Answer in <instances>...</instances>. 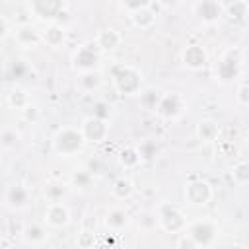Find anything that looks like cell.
Returning a JSON list of instances; mask_svg holds the SVG:
<instances>
[{"label": "cell", "instance_id": "1", "mask_svg": "<svg viewBox=\"0 0 249 249\" xmlns=\"http://www.w3.org/2000/svg\"><path fill=\"white\" fill-rule=\"evenodd\" d=\"M111 84L119 95H140L144 89V76L136 66L117 62L111 66Z\"/></svg>", "mask_w": 249, "mask_h": 249}, {"label": "cell", "instance_id": "2", "mask_svg": "<svg viewBox=\"0 0 249 249\" xmlns=\"http://www.w3.org/2000/svg\"><path fill=\"white\" fill-rule=\"evenodd\" d=\"M243 68V51L239 47L226 49L214 62V78L222 86H230L239 80Z\"/></svg>", "mask_w": 249, "mask_h": 249}, {"label": "cell", "instance_id": "3", "mask_svg": "<svg viewBox=\"0 0 249 249\" xmlns=\"http://www.w3.org/2000/svg\"><path fill=\"white\" fill-rule=\"evenodd\" d=\"M86 142L88 140H86L80 126H62L51 138L53 152L56 156H62V158H72V156L80 154L84 150Z\"/></svg>", "mask_w": 249, "mask_h": 249}, {"label": "cell", "instance_id": "4", "mask_svg": "<svg viewBox=\"0 0 249 249\" xmlns=\"http://www.w3.org/2000/svg\"><path fill=\"white\" fill-rule=\"evenodd\" d=\"M156 216H158V228L163 230L165 233H183L189 226V220L185 216V212L171 204V202H160L156 208Z\"/></svg>", "mask_w": 249, "mask_h": 249}, {"label": "cell", "instance_id": "5", "mask_svg": "<svg viewBox=\"0 0 249 249\" xmlns=\"http://www.w3.org/2000/svg\"><path fill=\"white\" fill-rule=\"evenodd\" d=\"M101 49L97 47L95 41H89V43H84L80 45L74 53H72V68L76 72H86V70H97L99 64H101Z\"/></svg>", "mask_w": 249, "mask_h": 249}, {"label": "cell", "instance_id": "6", "mask_svg": "<svg viewBox=\"0 0 249 249\" xmlns=\"http://www.w3.org/2000/svg\"><path fill=\"white\" fill-rule=\"evenodd\" d=\"M187 233H191V237L196 241L198 247H210L216 243L218 235H220V228L214 220L210 218H200V220H195V222H189Z\"/></svg>", "mask_w": 249, "mask_h": 249}, {"label": "cell", "instance_id": "7", "mask_svg": "<svg viewBox=\"0 0 249 249\" xmlns=\"http://www.w3.org/2000/svg\"><path fill=\"white\" fill-rule=\"evenodd\" d=\"M185 109H187V99L179 91H169V93H161L154 111L163 121H175L185 113Z\"/></svg>", "mask_w": 249, "mask_h": 249}, {"label": "cell", "instance_id": "8", "mask_svg": "<svg viewBox=\"0 0 249 249\" xmlns=\"http://www.w3.org/2000/svg\"><path fill=\"white\" fill-rule=\"evenodd\" d=\"M66 2L64 0H29V12L41 19V21H49L54 23L56 19L62 18V14L66 12Z\"/></svg>", "mask_w": 249, "mask_h": 249}, {"label": "cell", "instance_id": "9", "mask_svg": "<svg viewBox=\"0 0 249 249\" xmlns=\"http://www.w3.org/2000/svg\"><path fill=\"white\" fill-rule=\"evenodd\" d=\"M183 196H185V202L189 206H206L212 196H214V189L208 181L204 179H193L185 185V191H183Z\"/></svg>", "mask_w": 249, "mask_h": 249}, {"label": "cell", "instance_id": "10", "mask_svg": "<svg viewBox=\"0 0 249 249\" xmlns=\"http://www.w3.org/2000/svg\"><path fill=\"white\" fill-rule=\"evenodd\" d=\"M4 206L12 212H21L31 204V191L23 183H10L2 198Z\"/></svg>", "mask_w": 249, "mask_h": 249}, {"label": "cell", "instance_id": "11", "mask_svg": "<svg viewBox=\"0 0 249 249\" xmlns=\"http://www.w3.org/2000/svg\"><path fill=\"white\" fill-rule=\"evenodd\" d=\"M80 128H82V132H84V136H86L88 142H91V144H101V142L107 140L109 130H111V124H109L107 119H99V117H95V115H89V117H86V119L82 121Z\"/></svg>", "mask_w": 249, "mask_h": 249}, {"label": "cell", "instance_id": "12", "mask_svg": "<svg viewBox=\"0 0 249 249\" xmlns=\"http://www.w3.org/2000/svg\"><path fill=\"white\" fill-rule=\"evenodd\" d=\"M45 224L53 230H62L70 224L72 220V214H70V208L62 202V200H56V202H49L47 208H45V216H43Z\"/></svg>", "mask_w": 249, "mask_h": 249}, {"label": "cell", "instance_id": "13", "mask_svg": "<svg viewBox=\"0 0 249 249\" xmlns=\"http://www.w3.org/2000/svg\"><path fill=\"white\" fill-rule=\"evenodd\" d=\"M14 39L21 49H37L43 43V31L31 23H19L14 27Z\"/></svg>", "mask_w": 249, "mask_h": 249}, {"label": "cell", "instance_id": "14", "mask_svg": "<svg viewBox=\"0 0 249 249\" xmlns=\"http://www.w3.org/2000/svg\"><path fill=\"white\" fill-rule=\"evenodd\" d=\"M181 62L187 70H202L204 66H208V53L202 45H187L181 51Z\"/></svg>", "mask_w": 249, "mask_h": 249}, {"label": "cell", "instance_id": "15", "mask_svg": "<svg viewBox=\"0 0 249 249\" xmlns=\"http://www.w3.org/2000/svg\"><path fill=\"white\" fill-rule=\"evenodd\" d=\"M224 4L222 0H196L195 4V16L202 23H216L224 16Z\"/></svg>", "mask_w": 249, "mask_h": 249}, {"label": "cell", "instance_id": "16", "mask_svg": "<svg viewBox=\"0 0 249 249\" xmlns=\"http://www.w3.org/2000/svg\"><path fill=\"white\" fill-rule=\"evenodd\" d=\"M49 226L47 224H39V222H25L21 226V237L25 241V245L31 247H41L49 241Z\"/></svg>", "mask_w": 249, "mask_h": 249}, {"label": "cell", "instance_id": "17", "mask_svg": "<svg viewBox=\"0 0 249 249\" xmlns=\"http://www.w3.org/2000/svg\"><path fill=\"white\" fill-rule=\"evenodd\" d=\"M93 41L97 43V47L101 49V53L107 54V53H113V51H117L121 47L123 35L115 27H103V29L97 31V35H95Z\"/></svg>", "mask_w": 249, "mask_h": 249}, {"label": "cell", "instance_id": "18", "mask_svg": "<svg viewBox=\"0 0 249 249\" xmlns=\"http://www.w3.org/2000/svg\"><path fill=\"white\" fill-rule=\"evenodd\" d=\"M220 126L218 121L214 119H200L196 123V138L202 142V144H212V142H218V134H220Z\"/></svg>", "mask_w": 249, "mask_h": 249}, {"label": "cell", "instance_id": "19", "mask_svg": "<svg viewBox=\"0 0 249 249\" xmlns=\"http://www.w3.org/2000/svg\"><path fill=\"white\" fill-rule=\"evenodd\" d=\"M128 224H130V214L124 208L113 206V208L107 210V214H105V226H107V230H111V231H123Z\"/></svg>", "mask_w": 249, "mask_h": 249}, {"label": "cell", "instance_id": "20", "mask_svg": "<svg viewBox=\"0 0 249 249\" xmlns=\"http://www.w3.org/2000/svg\"><path fill=\"white\" fill-rule=\"evenodd\" d=\"M224 16L231 25H239L249 16V2L247 0H233L224 8Z\"/></svg>", "mask_w": 249, "mask_h": 249}, {"label": "cell", "instance_id": "21", "mask_svg": "<svg viewBox=\"0 0 249 249\" xmlns=\"http://www.w3.org/2000/svg\"><path fill=\"white\" fill-rule=\"evenodd\" d=\"M43 43L51 49H60L66 43V29L60 23H49L43 29Z\"/></svg>", "mask_w": 249, "mask_h": 249}, {"label": "cell", "instance_id": "22", "mask_svg": "<svg viewBox=\"0 0 249 249\" xmlns=\"http://www.w3.org/2000/svg\"><path fill=\"white\" fill-rule=\"evenodd\" d=\"M117 158H119V165H121L123 169H126V171L140 167V163L144 161V158H142L138 146H124V148L119 152Z\"/></svg>", "mask_w": 249, "mask_h": 249}, {"label": "cell", "instance_id": "23", "mask_svg": "<svg viewBox=\"0 0 249 249\" xmlns=\"http://www.w3.org/2000/svg\"><path fill=\"white\" fill-rule=\"evenodd\" d=\"M132 25L140 31H146V29H152L154 23H156V12L148 6V8H142V10H136L132 14H128Z\"/></svg>", "mask_w": 249, "mask_h": 249}, {"label": "cell", "instance_id": "24", "mask_svg": "<svg viewBox=\"0 0 249 249\" xmlns=\"http://www.w3.org/2000/svg\"><path fill=\"white\" fill-rule=\"evenodd\" d=\"M101 72L99 70H86V72H78V88L86 93H91L95 89L101 88Z\"/></svg>", "mask_w": 249, "mask_h": 249}, {"label": "cell", "instance_id": "25", "mask_svg": "<svg viewBox=\"0 0 249 249\" xmlns=\"http://www.w3.org/2000/svg\"><path fill=\"white\" fill-rule=\"evenodd\" d=\"M132 195H134V183L128 177L121 175V177H117L113 181V185H111V196L113 198H117V200H128Z\"/></svg>", "mask_w": 249, "mask_h": 249}, {"label": "cell", "instance_id": "26", "mask_svg": "<svg viewBox=\"0 0 249 249\" xmlns=\"http://www.w3.org/2000/svg\"><path fill=\"white\" fill-rule=\"evenodd\" d=\"M6 101H8V105L12 107V109H18V111H23L29 103H31V97H29V93L23 89V88H19V86H14L8 93H6Z\"/></svg>", "mask_w": 249, "mask_h": 249}, {"label": "cell", "instance_id": "27", "mask_svg": "<svg viewBox=\"0 0 249 249\" xmlns=\"http://www.w3.org/2000/svg\"><path fill=\"white\" fill-rule=\"evenodd\" d=\"M93 183V173L88 169V167H80V169H74L70 173V185L74 189H80V191H86L89 189Z\"/></svg>", "mask_w": 249, "mask_h": 249}, {"label": "cell", "instance_id": "28", "mask_svg": "<svg viewBox=\"0 0 249 249\" xmlns=\"http://www.w3.org/2000/svg\"><path fill=\"white\" fill-rule=\"evenodd\" d=\"M19 140H21L19 130H16L14 126H4V128H2V134H0V146H2L4 152L16 150V146L19 144Z\"/></svg>", "mask_w": 249, "mask_h": 249}, {"label": "cell", "instance_id": "29", "mask_svg": "<svg viewBox=\"0 0 249 249\" xmlns=\"http://www.w3.org/2000/svg\"><path fill=\"white\" fill-rule=\"evenodd\" d=\"M231 179L235 185H247L249 183V161H237L231 167Z\"/></svg>", "mask_w": 249, "mask_h": 249}, {"label": "cell", "instance_id": "30", "mask_svg": "<svg viewBox=\"0 0 249 249\" xmlns=\"http://www.w3.org/2000/svg\"><path fill=\"white\" fill-rule=\"evenodd\" d=\"M160 97H161V93H160V89H156V88H144V89L140 91V103H142V107H146V109H156Z\"/></svg>", "mask_w": 249, "mask_h": 249}, {"label": "cell", "instance_id": "31", "mask_svg": "<svg viewBox=\"0 0 249 249\" xmlns=\"http://www.w3.org/2000/svg\"><path fill=\"white\" fill-rule=\"evenodd\" d=\"M138 226L142 230H154L158 226V216H156V210H142L138 214Z\"/></svg>", "mask_w": 249, "mask_h": 249}, {"label": "cell", "instance_id": "32", "mask_svg": "<svg viewBox=\"0 0 249 249\" xmlns=\"http://www.w3.org/2000/svg\"><path fill=\"white\" fill-rule=\"evenodd\" d=\"M64 193H66L64 185H58V183L47 185V187L43 189V195H45V198H47L49 202H56V200H62Z\"/></svg>", "mask_w": 249, "mask_h": 249}, {"label": "cell", "instance_id": "33", "mask_svg": "<svg viewBox=\"0 0 249 249\" xmlns=\"http://www.w3.org/2000/svg\"><path fill=\"white\" fill-rule=\"evenodd\" d=\"M76 245L80 249H91L95 245V233L93 230H80L76 235Z\"/></svg>", "mask_w": 249, "mask_h": 249}, {"label": "cell", "instance_id": "34", "mask_svg": "<svg viewBox=\"0 0 249 249\" xmlns=\"http://www.w3.org/2000/svg\"><path fill=\"white\" fill-rule=\"evenodd\" d=\"M138 150H140V154H142L144 160H152V158L158 154V144H156V140H152V138H144V140L138 144Z\"/></svg>", "mask_w": 249, "mask_h": 249}, {"label": "cell", "instance_id": "35", "mask_svg": "<svg viewBox=\"0 0 249 249\" xmlns=\"http://www.w3.org/2000/svg\"><path fill=\"white\" fill-rule=\"evenodd\" d=\"M119 6H121V10H124L126 14H132V12H136V10L148 8V6H150V0H119Z\"/></svg>", "mask_w": 249, "mask_h": 249}, {"label": "cell", "instance_id": "36", "mask_svg": "<svg viewBox=\"0 0 249 249\" xmlns=\"http://www.w3.org/2000/svg\"><path fill=\"white\" fill-rule=\"evenodd\" d=\"M10 72H12V78L19 80V78H25V74L29 72V66L25 64V60L16 58V60L12 62V66H10Z\"/></svg>", "mask_w": 249, "mask_h": 249}, {"label": "cell", "instance_id": "37", "mask_svg": "<svg viewBox=\"0 0 249 249\" xmlns=\"http://www.w3.org/2000/svg\"><path fill=\"white\" fill-rule=\"evenodd\" d=\"M111 113H113L111 103H107V101H95V103H93V115H95V117H99V119H107V121H109Z\"/></svg>", "mask_w": 249, "mask_h": 249}, {"label": "cell", "instance_id": "38", "mask_svg": "<svg viewBox=\"0 0 249 249\" xmlns=\"http://www.w3.org/2000/svg\"><path fill=\"white\" fill-rule=\"evenodd\" d=\"M175 247H177V249H198L196 241H195V239L191 237V233H187V231L179 233V237L175 239Z\"/></svg>", "mask_w": 249, "mask_h": 249}, {"label": "cell", "instance_id": "39", "mask_svg": "<svg viewBox=\"0 0 249 249\" xmlns=\"http://www.w3.org/2000/svg\"><path fill=\"white\" fill-rule=\"evenodd\" d=\"M237 128L228 124V126H220V134H218V142H233L237 138Z\"/></svg>", "mask_w": 249, "mask_h": 249}, {"label": "cell", "instance_id": "40", "mask_svg": "<svg viewBox=\"0 0 249 249\" xmlns=\"http://www.w3.org/2000/svg\"><path fill=\"white\" fill-rule=\"evenodd\" d=\"M235 101L241 107H249V84H239L235 89Z\"/></svg>", "mask_w": 249, "mask_h": 249}, {"label": "cell", "instance_id": "41", "mask_svg": "<svg viewBox=\"0 0 249 249\" xmlns=\"http://www.w3.org/2000/svg\"><path fill=\"white\" fill-rule=\"evenodd\" d=\"M21 113V117H23V121H27V123H31V124H35L39 119H41V111L35 107V105H27L23 111H19Z\"/></svg>", "mask_w": 249, "mask_h": 249}, {"label": "cell", "instance_id": "42", "mask_svg": "<svg viewBox=\"0 0 249 249\" xmlns=\"http://www.w3.org/2000/svg\"><path fill=\"white\" fill-rule=\"evenodd\" d=\"M0 23H2V31H0V39H2V41H6V39L10 37V19H8L6 16H2V19H0Z\"/></svg>", "mask_w": 249, "mask_h": 249}, {"label": "cell", "instance_id": "43", "mask_svg": "<svg viewBox=\"0 0 249 249\" xmlns=\"http://www.w3.org/2000/svg\"><path fill=\"white\" fill-rule=\"evenodd\" d=\"M220 144V154L226 158L228 154H235V146L233 142H218Z\"/></svg>", "mask_w": 249, "mask_h": 249}, {"label": "cell", "instance_id": "44", "mask_svg": "<svg viewBox=\"0 0 249 249\" xmlns=\"http://www.w3.org/2000/svg\"><path fill=\"white\" fill-rule=\"evenodd\" d=\"M163 8H177L181 4V0H158Z\"/></svg>", "mask_w": 249, "mask_h": 249}, {"label": "cell", "instance_id": "45", "mask_svg": "<svg viewBox=\"0 0 249 249\" xmlns=\"http://www.w3.org/2000/svg\"><path fill=\"white\" fill-rule=\"evenodd\" d=\"M16 2H29V0H16Z\"/></svg>", "mask_w": 249, "mask_h": 249}, {"label": "cell", "instance_id": "46", "mask_svg": "<svg viewBox=\"0 0 249 249\" xmlns=\"http://www.w3.org/2000/svg\"><path fill=\"white\" fill-rule=\"evenodd\" d=\"M247 140H249V136H247Z\"/></svg>", "mask_w": 249, "mask_h": 249}]
</instances>
